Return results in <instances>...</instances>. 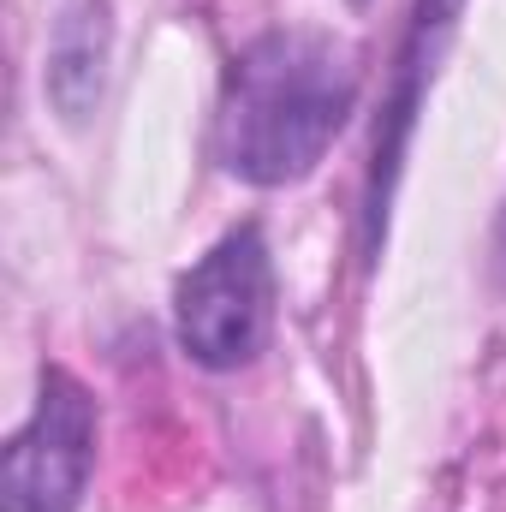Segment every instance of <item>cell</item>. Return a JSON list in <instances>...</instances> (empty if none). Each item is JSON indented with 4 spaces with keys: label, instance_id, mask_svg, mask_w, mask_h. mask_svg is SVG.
Returning <instances> with one entry per match:
<instances>
[{
    "label": "cell",
    "instance_id": "1",
    "mask_svg": "<svg viewBox=\"0 0 506 512\" xmlns=\"http://www.w3.org/2000/svg\"><path fill=\"white\" fill-rule=\"evenodd\" d=\"M358 102V66L316 30H268L221 90V155L251 185L304 179Z\"/></svg>",
    "mask_w": 506,
    "mask_h": 512
},
{
    "label": "cell",
    "instance_id": "2",
    "mask_svg": "<svg viewBox=\"0 0 506 512\" xmlns=\"http://www.w3.org/2000/svg\"><path fill=\"white\" fill-rule=\"evenodd\" d=\"M268 310H274L268 245L256 227H239L179 280V298H173L179 346L203 370H239L268 340Z\"/></svg>",
    "mask_w": 506,
    "mask_h": 512
},
{
    "label": "cell",
    "instance_id": "3",
    "mask_svg": "<svg viewBox=\"0 0 506 512\" xmlns=\"http://www.w3.org/2000/svg\"><path fill=\"white\" fill-rule=\"evenodd\" d=\"M90 465L96 405L66 370H48L30 423L0 453V512H78Z\"/></svg>",
    "mask_w": 506,
    "mask_h": 512
},
{
    "label": "cell",
    "instance_id": "4",
    "mask_svg": "<svg viewBox=\"0 0 506 512\" xmlns=\"http://www.w3.org/2000/svg\"><path fill=\"white\" fill-rule=\"evenodd\" d=\"M108 48H114L108 0H66L54 18V42H48V102L66 120H84L102 102Z\"/></svg>",
    "mask_w": 506,
    "mask_h": 512
}]
</instances>
